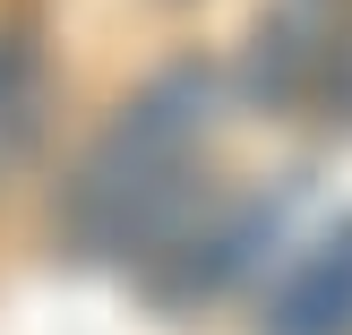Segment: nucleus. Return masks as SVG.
Wrapping results in <instances>:
<instances>
[{"label":"nucleus","mask_w":352,"mask_h":335,"mask_svg":"<svg viewBox=\"0 0 352 335\" xmlns=\"http://www.w3.org/2000/svg\"><path fill=\"white\" fill-rule=\"evenodd\" d=\"M215 129V69L172 61L95 129L60 189V233L78 258H155L172 233H189L198 164Z\"/></svg>","instance_id":"nucleus-1"},{"label":"nucleus","mask_w":352,"mask_h":335,"mask_svg":"<svg viewBox=\"0 0 352 335\" xmlns=\"http://www.w3.org/2000/svg\"><path fill=\"white\" fill-rule=\"evenodd\" d=\"M344 0H275L250 43V95L258 103H327L344 78Z\"/></svg>","instance_id":"nucleus-2"},{"label":"nucleus","mask_w":352,"mask_h":335,"mask_svg":"<svg viewBox=\"0 0 352 335\" xmlns=\"http://www.w3.org/2000/svg\"><path fill=\"white\" fill-rule=\"evenodd\" d=\"M258 335H352V215L327 224L258 310Z\"/></svg>","instance_id":"nucleus-3"},{"label":"nucleus","mask_w":352,"mask_h":335,"mask_svg":"<svg viewBox=\"0 0 352 335\" xmlns=\"http://www.w3.org/2000/svg\"><path fill=\"white\" fill-rule=\"evenodd\" d=\"M275 233V206H232V215L215 224V233H172V267H155V301H206V292L223 284L232 267H250V250Z\"/></svg>","instance_id":"nucleus-4"},{"label":"nucleus","mask_w":352,"mask_h":335,"mask_svg":"<svg viewBox=\"0 0 352 335\" xmlns=\"http://www.w3.org/2000/svg\"><path fill=\"white\" fill-rule=\"evenodd\" d=\"M26 86H34V52H26V34H0V112H9Z\"/></svg>","instance_id":"nucleus-5"}]
</instances>
